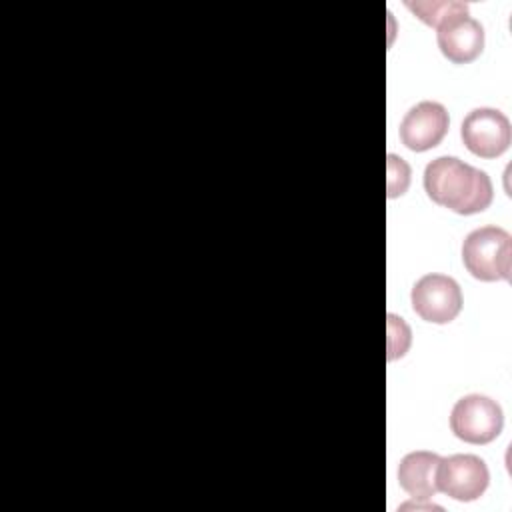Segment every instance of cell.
<instances>
[{
    "label": "cell",
    "mask_w": 512,
    "mask_h": 512,
    "mask_svg": "<svg viewBox=\"0 0 512 512\" xmlns=\"http://www.w3.org/2000/svg\"><path fill=\"white\" fill-rule=\"evenodd\" d=\"M410 346V328L394 314H388V360L400 358Z\"/></svg>",
    "instance_id": "obj_11"
},
{
    "label": "cell",
    "mask_w": 512,
    "mask_h": 512,
    "mask_svg": "<svg viewBox=\"0 0 512 512\" xmlns=\"http://www.w3.org/2000/svg\"><path fill=\"white\" fill-rule=\"evenodd\" d=\"M460 136L472 154L480 158H496L508 150L512 128L510 120L500 110L476 108L464 118Z\"/></svg>",
    "instance_id": "obj_6"
},
{
    "label": "cell",
    "mask_w": 512,
    "mask_h": 512,
    "mask_svg": "<svg viewBox=\"0 0 512 512\" xmlns=\"http://www.w3.org/2000/svg\"><path fill=\"white\" fill-rule=\"evenodd\" d=\"M414 312L432 324H448L462 310V290L458 282L444 274H426L412 286Z\"/></svg>",
    "instance_id": "obj_4"
},
{
    "label": "cell",
    "mask_w": 512,
    "mask_h": 512,
    "mask_svg": "<svg viewBox=\"0 0 512 512\" xmlns=\"http://www.w3.org/2000/svg\"><path fill=\"white\" fill-rule=\"evenodd\" d=\"M406 8L412 10L424 24L438 28L446 18L456 12L468 10L464 2H406Z\"/></svg>",
    "instance_id": "obj_10"
},
{
    "label": "cell",
    "mask_w": 512,
    "mask_h": 512,
    "mask_svg": "<svg viewBox=\"0 0 512 512\" xmlns=\"http://www.w3.org/2000/svg\"><path fill=\"white\" fill-rule=\"evenodd\" d=\"M448 112L438 102H418L412 106L400 122V140L414 152H426L436 148L448 132Z\"/></svg>",
    "instance_id": "obj_7"
},
{
    "label": "cell",
    "mask_w": 512,
    "mask_h": 512,
    "mask_svg": "<svg viewBox=\"0 0 512 512\" xmlns=\"http://www.w3.org/2000/svg\"><path fill=\"white\" fill-rule=\"evenodd\" d=\"M410 184V166L396 154H388V198L406 192Z\"/></svg>",
    "instance_id": "obj_12"
},
{
    "label": "cell",
    "mask_w": 512,
    "mask_h": 512,
    "mask_svg": "<svg viewBox=\"0 0 512 512\" xmlns=\"http://www.w3.org/2000/svg\"><path fill=\"white\" fill-rule=\"evenodd\" d=\"M504 426V414L496 400L482 394L462 396L450 412V430L468 444L496 440Z\"/></svg>",
    "instance_id": "obj_3"
},
{
    "label": "cell",
    "mask_w": 512,
    "mask_h": 512,
    "mask_svg": "<svg viewBox=\"0 0 512 512\" xmlns=\"http://www.w3.org/2000/svg\"><path fill=\"white\" fill-rule=\"evenodd\" d=\"M462 262L476 280L508 282L512 272V236L500 226L472 230L462 242Z\"/></svg>",
    "instance_id": "obj_2"
},
{
    "label": "cell",
    "mask_w": 512,
    "mask_h": 512,
    "mask_svg": "<svg viewBox=\"0 0 512 512\" xmlns=\"http://www.w3.org/2000/svg\"><path fill=\"white\" fill-rule=\"evenodd\" d=\"M436 30L440 52L454 64H468L484 50V26L468 10L452 14Z\"/></svg>",
    "instance_id": "obj_8"
},
{
    "label": "cell",
    "mask_w": 512,
    "mask_h": 512,
    "mask_svg": "<svg viewBox=\"0 0 512 512\" xmlns=\"http://www.w3.org/2000/svg\"><path fill=\"white\" fill-rule=\"evenodd\" d=\"M440 456L428 450H416L406 454L398 466V482L412 498H430L438 492L436 470Z\"/></svg>",
    "instance_id": "obj_9"
},
{
    "label": "cell",
    "mask_w": 512,
    "mask_h": 512,
    "mask_svg": "<svg viewBox=\"0 0 512 512\" xmlns=\"http://www.w3.org/2000/svg\"><path fill=\"white\" fill-rule=\"evenodd\" d=\"M424 190L438 206L464 216L486 210L494 198L490 176L456 156H440L426 166Z\"/></svg>",
    "instance_id": "obj_1"
},
{
    "label": "cell",
    "mask_w": 512,
    "mask_h": 512,
    "mask_svg": "<svg viewBox=\"0 0 512 512\" xmlns=\"http://www.w3.org/2000/svg\"><path fill=\"white\" fill-rule=\"evenodd\" d=\"M490 482L486 462L474 454H454L440 458L436 470V486L446 496L470 502L484 494Z\"/></svg>",
    "instance_id": "obj_5"
}]
</instances>
